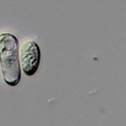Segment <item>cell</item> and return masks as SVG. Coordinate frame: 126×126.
Returning a JSON list of instances; mask_svg holds the SVG:
<instances>
[{"instance_id":"6da1fadb","label":"cell","mask_w":126,"mask_h":126,"mask_svg":"<svg viewBox=\"0 0 126 126\" xmlns=\"http://www.w3.org/2000/svg\"><path fill=\"white\" fill-rule=\"evenodd\" d=\"M0 63L5 83L12 87L17 86L21 79L19 43L12 34H0Z\"/></svg>"},{"instance_id":"7a4b0ae2","label":"cell","mask_w":126,"mask_h":126,"mask_svg":"<svg viewBox=\"0 0 126 126\" xmlns=\"http://www.w3.org/2000/svg\"><path fill=\"white\" fill-rule=\"evenodd\" d=\"M41 50L34 41L24 42L19 50L20 65L27 76L36 74L41 63Z\"/></svg>"}]
</instances>
